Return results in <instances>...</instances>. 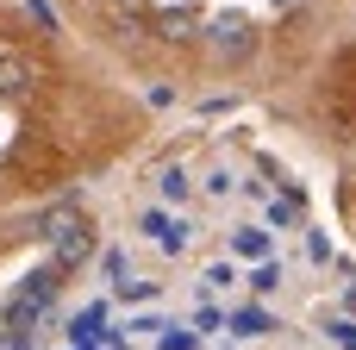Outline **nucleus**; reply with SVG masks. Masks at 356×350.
Instances as JSON below:
<instances>
[{
	"instance_id": "obj_2",
	"label": "nucleus",
	"mask_w": 356,
	"mask_h": 350,
	"mask_svg": "<svg viewBox=\"0 0 356 350\" xmlns=\"http://www.w3.org/2000/svg\"><path fill=\"white\" fill-rule=\"evenodd\" d=\"M150 106L69 25L0 0V213L69 194L131 157Z\"/></svg>"
},
{
	"instance_id": "obj_1",
	"label": "nucleus",
	"mask_w": 356,
	"mask_h": 350,
	"mask_svg": "<svg viewBox=\"0 0 356 350\" xmlns=\"http://www.w3.org/2000/svg\"><path fill=\"white\" fill-rule=\"evenodd\" d=\"M125 81L181 100L300 94L356 31V0H50Z\"/></svg>"
}]
</instances>
